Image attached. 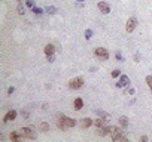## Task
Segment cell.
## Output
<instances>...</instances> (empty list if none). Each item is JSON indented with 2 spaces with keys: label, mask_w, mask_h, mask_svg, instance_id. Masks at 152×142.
I'll list each match as a JSON object with an SVG mask.
<instances>
[{
  "label": "cell",
  "mask_w": 152,
  "mask_h": 142,
  "mask_svg": "<svg viewBox=\"0 0 152 142\" xmlns=\"http://www.w3.org/2000/svg\"><path fill=\"white\" fill-rule=\"evenodd\" d=\"M18 133L23 136L24 139H36L37 138L36 132L31 127H21V129H18Z\"/></svg>",
  "instance_id": "cell-1"
},
{
  "label": "cell",
  "mask_w": 152,
  "mask_h": 142,
  "mask_svg": "<svg viewBox=\"0 0 152 142\" xmlns=\"http://www.w3.org/2000/svg\"><path fill=\"white\" fill-rule=\"evenodd\" d=\"M66 117L67 115H64L63 112H58L55 115V124H57V127L60 130H66L67 129V126H66Z\"/></svg>",
  "instance_id": "cell-2"
},
{
  "label": "cell",
  "mask_w": 152,
  "mask_h": 142,
  "mask_svg": "<svg viewBox=\"0 0 152 142\" xmlns=\"http://www.w3.org/2000/svg\"><path fill=\"white\" fill-rule=\"evenodd\" d=\"M94 55L101 59V61H106V59H109V52H107L104 47H96V51H94Z\"/></svg>",
  "instance_id": "cell-3"
},
{
  "label": "cell",
  "mask_w": 152,
  "mask_h": 142,
  "mask_svg": "<svg viewBox=\"0 0 152 142\" xmlns=\"http://www.w3.org/2000/svg\"><path fill=\"white\" fill-rule=\"evenodd\" d=\"M136 27H137V19H136L134 16L128 18V19H127V25H125L127 33H133V31L136 30Z\"/></svg>",
  "instance_id": "cell-4"
},
{
  "label": "cell",
  "mask_w": 152,
  "mask_h": 142,
  "mask_svg": "<svg viewBox=\"0 0 152 142\" xmlns=\"http://www.w3.org/2000/svg\"><path fill=\"white\" fill-rule=\"evenodd\" d=\"M83 77H75V79H72L70 82H69V87L70 89H79V87H82L83 86Z\"/></svg>",
  "instance_id": "cell-5"
},
{
  "label": "cell",
  "mask_w": 152,
  "mask_h": 142,
  "mask_svg": "<svg viewBox=\"0 0 152 142\" xmlns=\"http://www.w3.org/2000/svg\"><path fill=\"white\" fill-rule=\"evenodd\" d=\"M128 84H130V79H128V76H119L118 83H115L116 87H127Z\"/></svg>",
  "instance_id": "cell-6"
},
{
  "label": "cell",
  "mask_w": 152,
  "mask_h": 142,
  "mask_svg": "<svg viewBox=\"0 0 152 142\" xmlns=\"http://www.w3.org/2000/svg\"><path fill=\"white\" fill-rule=\"evenodd\" d=\"M16 115H18V112H16L15 110H11V111L3 117V122H5V123H8V122H14L15 118H16Z\"/></svg>",
  "instance_id": "cell-7"
},
{
  "label": "cell",
  "mask_w": 152,
  "mask_h": 142,
  "mask_svg": "<svg viewBox=\"0 0 152 142\" xmlns=\"http://www.w3.org/2000/svg\"><path fill=\"white\" fill-rule=\"evenodd\" d=\"M97 8H98V11L101 12V13H109L111 12V6L107 5L106 2H98V5H97Z\"/></svg>",
  "instance_id": "cell-8"
},
{
  "label": "cell",
  "mask_w": 152,
  "mask_h": 142,
  "mask_svg": "<svg viewBox=\"0 0 152 142\" xmlns=\"http://www.w3.org/2000/svg\"><path fill=\"white\" fill-rule=\"evenodd\" d=\"M81 127L82 129H88L90 126H93L94 123H93V120H91V118H88V117H85V118H82V120H81Z\"/></svg>",
  "instance_id": "cell-9"
},
{
  "label": "cell",
  "mask_w": 152,
  "mask_h": 142,
  "mask_svg": "<svg viewBox=\"0 0 152 142\" xmlns=\"http://www.w3.org/2000/svg\"><path fill=\"white\" fill-rule=\"evenodd\" d=\"M122 127H116V126H111V136H112V139L113 138H116V136H119V135H122V130H121Z\"/></svg>",
  "instance_id": "cell-10"
},
{
  "label": "cell",
  "mask_w": 152,
  "mask_h": 142,
  "mask_svg": "<svg viewBox=\"0 0 152 142\" xmlns=\"http://www.w3.org/2000/svg\"><path fill=\"white\" fill-rule=\"evenodd\" d=\"M107 118H104V117H100V118H96V122H94V126L96 127H101V126H107Z\"/></svg>",
  "instance_id": "cell-11"
},
{
  "label": "cell",
  "mask_w": 152,
  "mask_h": 142,
  "mask_svg": "<svg viewBox=\"0 0 152 142\" xmlns=\"http://www.w3.org/2000/svg\"><path fill=\"white\" fill-rule=\"evenodd\" d=\"M98 136H106V135H109L111 133V126H101L98 127Z\"/></svg>",
  "instance_id": "cell-12"
},
{
  "label": "cell",
  "mask_w": 152,
  "mask_h": 142,
  "mask_svg": "<svg viewBox=\"0 0 152 142\" xmlns=\"http://www.w3.org/2000/svg\"><path fill=\"white\" fill-rule=\"evenodd\" d=\"M119 126H121L122 129H127V127H128V117H125V115L119 117Z\"/></svg>",
  "instance_id": "cell-13"
},
{
  "label": "cell",
  "mask_w": 152,
  "mask_h": 142,
  "mask_svg": "<svg viewBox=\"0 0 152 142\" xmlns=\"http://www.w3.org/2000/svg\"><path fill=\"white\" fill-rule=\"evenodd\" d=\"M39 130L43 132V133H46V132L49 130V124H48V122H42V123L39 124Z\"/></svg>",
  "instance_id": "cell-14"
},
{
  "label": "cell",
  "mask_w": 152,
  "mask_h": 142,
  "mask_svg": "<svg viewBox=\"0 0 152 142\" xmlns=\"http://www.w3.org/2000/svg\"><path fill=\"white\" fill-rule=\"evenodd\" d=\"M9 138H11V141H14V142H18V141H23V139H24V138L21 136L18 132H14V133H11V136H9Z\"/></svg>",
  "instance_id": "cell-15"
},
{
  "label": "cell",
  "mask_w": 152,
  "mask_h": 142,
  "mask_svg": "<svg viewBox=\"0 0 152 142\" xmlns=\"http://www.w3.org/2000/svg\"><path fill=\"white\" fill-rule=\"evenodd\" d=\"M54 51H55L54 44H46L45 46V55H54Z\"/></svg>",
  "instance_id": "cell-16"
},
{
  "label": "cell",
  "mask_w": 152,
  "mask_h": 142,
  "mask_svg": "<svg viewBox=\"0 0 152 142\" xmlns=\"http://www.w3.org/2000/svg\"><path fill=\"white\" fill-rule=\"evenodd\" d=\"M82 107H83V101H82V98H76V99H75V110L79 111Z\"/></svg>",
  "instance_id": "cell-17"
},
{
  "label": "cell",
  "mask_w": 152,
  "mask_h": 142,
  "mask_svg": "<svg viewBox=\"0 0 152 142\" xmlns=\"http://www.w3.org/2000/svg\"><path fill=\"white\" fill-rule=\"evenodd\" d=\"M66 126H67V127L76 126V120H75V118H70V117H66Z\"/></svg>",
  "instance_id": "cell-18"
},
{
  "label": "cell",
  "mask_w": 152,
  "mask_h": 142,
  "mask_svg": "<svg viewBox=\"0 0 152 142\" xmlns=\"http://www.w3.org/2000/svg\"><path fill=\"white\" fill-rule=\"evenodd\" d=\"M45 11H46V13L48 15H55L58 11H57V8H54V6H46L45 8Z\"/></svg>",
  "instance_id": "cell-19"
},
{
  "label": "cell",
  "mask_w": 152,
  "mask_h": 142,
  "mask_svg": "<svg viewBox=\"0 0 152 142\" xmlns=\"http://www.w3.org/2000/svg\"><path fill=\"white\" fill-rule=\"evenodd\" d=\"M16 11H18V13H19V15H24V13H26V8H24V5L21 3V2L18 3V6H16Z\"/></svg>",
  "instance_id": "cell-20"
},
{
  "label": "cell",
  "mask_w": 152,
  "mask_h": 142,
  "mask_svg": "<svg viewBox=\"0 0 152 142\" xmlns=\"http://www.w3.org/2000/svg\"><path fill=\"white\" fill-rule=\"evenodd\" d=\"M96 114H98L100 117L107 118V120H111V114H107V112H104V111H101V110H97V111H96Z\"/></svg>",
  "instance_id": "cell-21"
},
{
  "label": "cell",
  "mask_w": 152,
  "mask_h": 142,
  "mask_svg": "<svg viewBox=\"0 0 152 142\" xmlns=\"http://www.w3.org/2000/svg\"><path fill=\"white\" fill-rule=\"evenodd\" d=\"M115 58H116V61H119V62H124L125 59H124V55L121 53V52H116L115 53Z\"/></svg>",
  "instance_id": "cell-22"
},
{
  "label": "cell",
  "mask_w": 152,
  "mask_h": 142,
  "mask_svg": "<svg viewBox=\"0 0 152 142\" xmlns=\"http://www.w3.org/2000/svg\"><path fill=\"white\" fill-rule=\"evenodd\" d=\"M112 141H115V142H118V141H122V142H127L128 139H127L125 136H122V135H119V136H116V138H113Z\"/></svg>",
  "instance_id": "cell-23"
},
{
  "label": "cell",
  "mask_w": 152,
  "mask_h": 142,
  "mask_svg": "<svg viewBox=\"0 0 152 142\" xmlns=\"http://www.w3.org/2000/svg\"><path fill=\"white\" fill-rule=\"evenodd\" d=\"M125 93H127V95H134V93H136V89H134V87H127V89H125Z\"/></svg>",
  "instance_id": "cell-24"
},
{
  "label": "cell",
  "mask_w": 152,
  "mask_h": 142,
  "mask_svg": "<svg viewBox=\"0 0 152 142\" xmlns=\"http://www.w3.org/2000/svg\"><path fill=\"white\" fill-rule=\"evenodd\" d=\"M119 76H121V71H119V70H113V71H112V77H113V79H118Z\"/></svg>",
  "instance_id": "cell-25"
},
{
  "label": "cell",
  "mask_w": 152,
  "mask_h": 142,
  "mask_svg": "<svg viewBox=\"0 0 152 142\" xmlns=\"http://www.w3.org/2000/svg\"><path fill=\"white\" fill-rule=\"evenodd\" d=\"M146 83H148V86H149L151 92H152V76H148V77H146Z\"/></svg>",
  "instance_id": "cell-26"
},
{
  "label": "cell",
  "mask_w": 152,
  "mask_h": 142,
  "mask_svg": "<svg viewBox=\"0 0 152 142\" xmlns=\"http://www.w3.org/2000/svg\"><path fill=\"white\" fill-rule=\"evenodd\" d=\"M91 37H93V31H91V30H86V31H85V39L90 40Z\"/></svg>",
  "instance_id": "cell-27"
},
{
  "label": "cell",
  "mask_w": 152,
  "mask_h": 142,
  "mask_svg": "<svg viewBox=\"0 0 152 142\" xmlns=\"http://www.w3.org/2000/svg\"><path fill=\"white\" fill-rule=\"evenodd\" d=\"M24 2L29 8H34V0H24Z\"/></svg>",
  "instance_id": "cell-28"
},
{
  "label": "cell",
  "mask_w": 152,
  "mask_h": 142,
  "mask_svg": "<svg viewBox=\"0 0 152 142\" xmlns=\"http://www.w3.org/2000/svg\"><path fill=\"white\" fill-rule=\"evenodd\" d=\"M21 115H23L26 120H29V118H30V112H29V111H24V110H23V112H21Z\"/></svg>",
  "instance_id": "cell-29"
},
{
  "label": "cell",
  "mask_w": 152,
  "mask_h": 142,
  "mask_svg": "<svg viewBox=\"0 0 152 142\" xmlns=\"http://www.w3.org/2000/svg\"><path fill=\"white\" fill-rule=\"evenodd\" d=\"M31 9H33L34 15H40V13H42V9H40V8H36V6H34V8H31Z\"/></svg>",
  "instance_id": "cell-30"
},
{
  "label": "cell",
  "mask_w": 152,
  "mask_h": 142,
  "mask_svg": "<svg viewBox=\"0 0 152 142\" xmlns=\"http://www.w3.org/2000/svg\"><path fill=\"white\" fill-rule=\"evenodd\" d=\"M46 58H48V62H54V61H55V56H54V55H46Z\"/></svg>",
  "instance_id": "cell-31"
},
{
  "label": "cell",
  "mask_w": 152,
  "mask_h": 142,
  "mask_svg": "<svg viewBox=\"0 0 152 142\" xmlns=\"http://www.w3.org/2000/svg\"><path fill=\"white\" fill-rule=\"evenodd\" d=\"M14 92H15V87H14V86H11V87L8 89V95H12Z\"/></svg>",
  "instance_id": "cell-32"
},
{
  "label": "cell",
  "mask_w": 152,
  "mask_h": 142,
  "mask_svg": "<svg viewBox=\"0 0 152 142\" xmlns=\"http://www.w3.org/2000/svg\"><path fill=\"white\" fill-rule=\"evenodd\" d=\"M134 61H136V62L140 61V53H136V55H134Z\"/></svg>",
  "instance_id": "cell-33"
},
{
  "label": "cell",
  "mask_w": 152,
  "mask_h": 142,
  "mask_svg": "<svg viewBox=\"0 0 152 142\" xmlns=\"http://www.w3.org/2000/svg\"><path fill=\"white\" fill-rule=\"evenodd\" d=\"M140 141H142V142H146V141H148V136H140Z\"/></svg>",
  "instance_id": "cell-34"
},
{
  "label": "cell",
  "mask_w": 152,
  "mask_h": 142,
  "mask_svg": "<svg viewBox=\"0 0 152 142\" xmlns=\"http://www.w3.org/2000/svg\"><path fill=\"white\" fill-rule=\"evenodd\" d=\"M76 2H79V3H82V2H85V0H76Z\"/></svg>",
  "instance_id": "cell-35"
}]
</instances>
